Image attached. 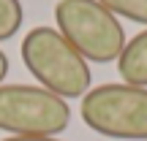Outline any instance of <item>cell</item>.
Instances as JSON below:
<instances>
[{
  "instance_id": "6da1fadb",
  "label": "cell",
  "mask_w": 147,
  "mask_h": 141,
  "mask_svg": "<svg viewBox=\"0 0 147 141\" xmlns=\"http://www.w3.org/2000/svg\"><path fill=\"white\" fill-rule=\"evenodd\" d=\"M22 63L57 98H84L93 73L76 49L55 27H33L22 41Z\"/></svg>"
},
{
  "instance_id": "7a4b0ae2",
  "label": "cell",
  "mask_w": 147,
  "mask_h": 141,
  "mask_svg": "<svg viewBox=\"0 0 147 141\" xmlns=\"http://www.w3.org/2000/svg\"><path fill=\"white\" fill-rule=\"evenodd\" d=\"M57 33L90 63H112L125 49V30L98 0H60L55 5Z\"/></svg>"
},
{
  "instance_id": "3957f363",
  "label": "cell",
  "mask_w": 147,
  "mask_h": 141,
  "mask_svg": "<svg viewBox=\"0 0 147 141\" xmlns=\"http://www.w3.org/2000/svg\"><path fill=\"white\" fill-rule=\"evenodd\" d=\"M84 125L106 138L147 141V90L131 84H101L79 106Z\"/></svg>"
},
{
  "instance_id": "277c9868",
  "label": "cell",
  "mask_w": 147,
  "mask_h": 141,
  "mask_svg": "<svg viewBox=\"0 0 147 141\" xmlns=\"http://www.w3.org/2000/svg\"><path fill=\"white\" fill-rule=\"evenodd\" d=\"M71 122L63 98L33 84H0V130L11 136L55 138Z\"/></svg>"
},
{
  "instance_id": "5b68a950",
  "label": "cell",
  "mask_w": 147,
  "mask_h": 141,
  "mask_svg": "<svg viewBox=\"0 0 147 141\" xmlns=\"http://www.w3.org/2000/svg\"><path fill=\"white\" fill-rule=\"evenodd\" d=\"M117 71L123 76V84L147 90V30L125 41V49L117 57Z\"/></svg>"
},
{
  "instance_id": "8992f818",
  "label": "cell",
  "mask_w": 147,
  "mask_h": 141,
  "mask_svg": "<svg viewBox=\"0 0 147 141\" xmlns=\"http://www.w3.org/2000/svg\"><path fill=\"white\" fill-rule=\"evenodd\" d=\"M25 22V8L19 0H0V41L14 38Z\"/></svg>"
},
{
  "instance_id": "52a82bcc",
  "label": "cell",
  "mask_w": 147,
  "mask_h": 141,
  "mask_svg": "<svg viewBox=\"0 0 147 141\" xmlns=\"http://www.w3.org/2000/svg\"><path fill=\"white\" fill-rule=\"evenodd\" d=\"M115 16L131 19L136 25H147V0H98Z\"/></svg>"
},
{
  "instance_id": "ba28073f",
  "label": "cell",
  "mask_w": 147,
  "mask_h": 141,
  "mask_svg": "<svg viewBox=\"0 0 147 141\" xmlns=\"http://www.w3.org/2000/svg\"><path fill=\"white\" fill-rule=\"evenodd\" d=\"M3 141H57V138H44V136H8Z\"/></svg>"
},
{
  "instance_id": "9c48e42d",
  "label": "cell",
  "mask_w": 147,
  "mask_h": 141,
  "mask_svg": "<svg viewBox=\"0 0 147 141\" xmlns=\"http://www.w3.org/2000/svg\"><path fill=\"white\" fill-rule=\"evenodd\" d=\"M5 76H8V57L0 52V84H3V79H5Z\"/></svg>"
}]
</instances>
